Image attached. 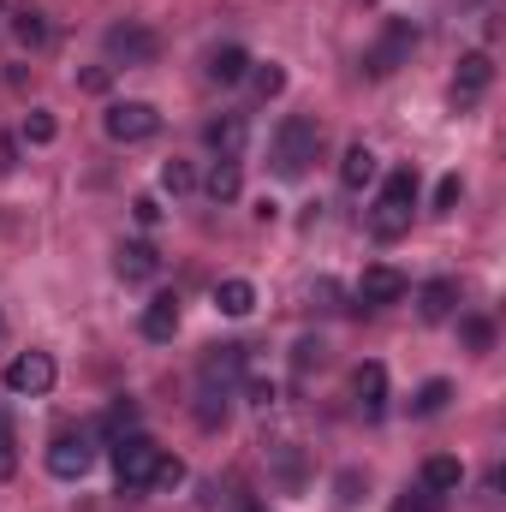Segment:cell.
<instances>
[{
  "label": "cell",
  "mask_w": 506,
  "mask_h": 512,
  "mask_svg": "<svg viewBox=\"0 0 506 512\" xmlns=\"http://www.w3.org/2000/svg\"><path fill=\"white\" fill-rule=\"evenodd\" d=\"M411 209H417V167H393L376 197V209H370V233H376L381 245L405 239L411 233Z\"/></svg>",
  "instance_id": "1"
},
{
  "label": "cell",
  "mask_w": 506,
  "mask_h": 512,
  "mask_svg": "<svg viewBox=\"0 0 506 512\" xmlns=\"http://www.w3.org/2000/svg\"><path fill=\"white\" fill-rule=\"evenodd\" d=\"M316 149H322V126H316L310 114H292L286 126L274 131L268 161H274V173H280V179H304V173H310V161H316Z\"/></svg>",
  "instance_id": "2"
},
{
  "label": "cell",
  "mask_w": 506,
  "mask_h": 512,
  "mask_svg": "<svg viewBox=\"0 0 506 512\" xmlns=\"http://www.w3.org/2000/svg\"><path fill=\"white\" fill-rule=\"evenodd\" d=\"M155 465H161V447L149 441V435H120L114 441V477H120V489H149V477H155Z\"/></svg>",
  "instance_id": "3"
},
{
  "label": "cell",
  "mask_w": 506,
  "mask_h": 512,
  "mask_svg": "<svg viewBox=\"0 0 506 512\" xmlns=\"http://www.w3.org/2000/svg\"><path fill=\"white\" fill-rule=\"evenodd\" d=\"M411 48H417V30H411L405 18H393V24L381 30V42L364 54V72H370V78H393V72L411 60Z\"/></svg>",
  "instance_id": "4"
},
{
  "label": "cell",
  "mask_w": 506,
  "mask_h": 512,
  "mask_svg": "<svg viewBox=\"0 0 506 512\" xmlns=\"http://www.w3.org/2000/svg\"><path fill=\"white\" fill-rule=\"evenodd\" d=\"M102 131H108L114 143H143V137L161 131V114H155V102H114V108L102 114Z\"/></svg>",
  "instance_id": "5"
},
{
  "label": "cell",
  "mask_w": 506,
  "mask_h": 512,
  "mask_svg": "<svg viewBox=\"0 0 506 512\" xmlns=\"http://www.w3.org/2000/svg\"><path fill=\"white\" fill-rule=\"evenodd\" d=\"M102 48H108L114 66H149V60L161 54V42H155L149 24H114V30L102 36Z\"/></svg>",
  "instance_id": "6"
},
{
  "label": "cell",
  "mask_w": 506,
  "mask_h": 512,
  "mask_svg": "<svg viewBox=\"0 0 506 512\" xmlns=\"http://www.w3.org/2000/svg\"><path fill=\"white\" fill-rule=\"evenodd\" d=\"M54 376H60V370H54V358H48V352H18V358L6 364V376H0V382H6V393L42 399V393L54 387Z\"/></svg>",
  "instance_id": "7"
},
{
  "label": "cell",
  "mask_w": 506,
  "mask_h": 512,
  "mask_svg": "<svg viewBox=\"0 0 506 512\" xmlns=\"http://www.w3.org/2000/svg\"><path fill=\"white\" fill-rule=\"evenodd\" d=\"M245 364H251V346H209V358H203V393H227V387L245 376Z\"/></svg>",
  "instance_id": "8"
},
{
  "label": "cell",
  "mask_w": 506,
  "mask_h": 512,
  "mask_svg": "<svg viewBox=\"0 0 506 512\" xmlns=\"http://www.w3.org/2000/svg\"><path fill=\"white\" fill-rule=\"evenodd\" d=\"M90 465H96V447H90V435H54V447H48V471H54L60 483H78Z\"/></svg>",
  "instance_id": "9"
},
{
  "label": "cell",
  "mask_w": 506,
  "mask_h": 512,
  "mask_svg": "<svg viewBox=\"0 0 506 512\" xmlns=\"http://www.w3.org/2000/svg\"><path fill=\"white\" fill-rule=\"evenodd\" d=\"M405 292H411V280H405L399 268H387V262H376V268H364V274H358V304H370V310L399 304Z\"/></svg>",
  "instance_id": "10"
},
{
  "label": "cell",
  "mask_w": 506,
  "mask_h": 512,
  "mask_svg": "<svg viewBox=\"0 0 506 512\" xmlns=\"http://www.w3.org/2000/svg\"><path fill=\"white\" fill-rule=\"evenodd\" d=\"M489 84H495V60H489V54H465V60H459V72H453V102H459V108H471Z\"/></svg>",
  "instance_id": "11"
},
{
  "label": "cell",
  "mask_w": 506,
  "mask_h": 512,
  "mask_svg": "<svg viewBox=\"0 0 506 512\" xmlns=\"http://www.w3.org/2000/svg\"><path fill=\"white\" fill-rule=\"evenodd\" d=\"M209 149L221 155V161H239L245 155V143H251V126H245V114H221V120H209Z\"/></svg>",
  "instance_id": "12"
},
{
  "label": "cell",
  "mask_w": 506,
  "mask_h": 512,
  "mask_svg": "<svg viewBox=\"0 0 506 512\" xmlns=\"http://www.w3.org/2000/svg\"><path fill=\"white\" fill-rule=\"evenodd\" d=\"M352 399H358L364 417H381V411H387V370H381V364H358V376H352Z\"/></svg>",
  "instance_id": "13"
},
{
  "label": "cell",
  "mask_w": 506,
  "mask_h": 512,
  "mask_svg": "<svg viewBox=\"0 0 506 512\" xmlns=\"http://www.w3.org/2000/svg\"><path fill=\"white\" fill-rule=\"evenodd\" d=\"M173 334H179V298H173V292H161V298H149V310H143V340L167 346Z\"/></svg>",
  "instance_id": "14"
},
{
  "label": "cell",
  "mask_w": 506,
  "mask_h": 512,
  "mask_svg": "<svg viewBox=\"0 0 506 512\" xmlns=\"http://www.w3.org/2000/svg\"><path fill=\"white\" fill-rule=\"evenodd\" d=\"M453 304H459V280H429V286L417 292V316H423V322H447Z\"/></svg>",
  "instance_id": "15"
},
{
  "label": "cell",
  "mask_w": 506,
  "mask_h": 512,
  "mask_svg": "<svg viewBox=\"0 0 506 512\" xmlns=\"http://www.w3.org/2000/svg\"><path fill=\"white\" fill-rule=\"evenodd\" d=\"M114 268H120V280H149V274L161 268V256H155V245L131 239V245H120V251H114Z\"/></svg>",
  "instance_id": "16"
},
{
  "label": "cell",
  "mask_w": 506,
  "mask_h": 512,
  "mask_svg": "<svg viewBox=\"0 0 506 512\" xmlns=\"http://www.w3.org/2000/svg\"><path fill=\"white\" fill-rule=\"evenodd\" d=\"M459 483H465V465H459L453 453H435V459L423 465V489H429V495H453Z\"/></svg>",
  "instance_id": "17"
},
{
  "label": "cell",
  "mask_w": 506,
  "mask_h": 512,
  "mask_svg": "<svg viewBox=\"0 0 506 512\" xmlns=\"http://www.w3.org/2000/svg\"><path fill=\"white\" fill-rule=\"evenodd\" d=\"M245 72H251V54H245L239 42H227V48L209 54V78H215V84H239Z\"/></svg>",
  "instance_id": "18"
},
{
  "label": "cell",
  "mask_w": 506,
  "mask_h": 512,
  "mask_svg": "<svg viewBox=\"0 0 506 512\" xmlns=\"http://www.w3.org/2000/svg\"><path fill=\"white\" fill-rule=\"evenodd\" d=\"M215 304H221V316H251V310H256V286L233 274V280H221V286H215Z\"/></svg>",
  "instance_id": "19"
},
{
  "label": "cell",
  "mask_w": 506,
  "mask_h": 512,
  "mask_svg": "<svg viewBox=\"0 0 506 512\" xmlns=\"http://www.w3.org/2000/svg\"><path fill=\"white\" fill-rule=\"evenodd\" d=\"M340 179H346L352 191H364V185L376 179V155H370V143H352V149L340 155Z\"/></svg>",
  "instance_id": "20"
},
{
  "label": "cell",
  "mask_w": 506,
  "mask_h": 512,
  "mask_svg": "<svg viewBox=\"0 0 506 512\" xmlns=\"http://www.w3.org/2000/svg\"><path fill=\"white\" fill-rule=\"evenodd\" d=\"M12 36H18V48H42L48 42V18L36 6H18L12 12Z\"/></svg>",
  "instance_id": "21"
},
{
  "label": "cell",
  "mask_w": 506,
  "mask_h": 512,
  "mask_svg": "<svg viewBox=\"0 0 506 512\" xmlns=\"http://www.w3.org/2000/svg\"><path fill=\"white\" fill-rule=\"evenodd\" d=\"M447 399H453V382H423L417 387V399H411V417H435V411H447Z\"/></svg>",
  "instance_id": "22"
},
{
  "label": "cell",
  "mask_w": 506,
  "mask_h": 512,
  "mask_svg": "<svg viewBox=\"0 0 506 512\" xmlns=\"http://www.w3.org/2000/svg\"><path fill=\"white\" fill-rule=\"evenodd\" d=\"M239 185H245V179H239V161H215V173H209V197H215V203H233Z\"/></svg>",
  "instance_id": "23"
},
{
  "label": "cell",
  "mask_w": 506,
  "mask_h": 512,
  "mask_svg": "<svg viewBox=\"0 0 506 512\" xmlns=\"http://www.w3.org/2000/svg\"><path fill=\"white\" fill-rule=\"evenodd\" d=\"M245 78H251V84H256V96H262V102H274V96L286 90V72H280L274 60H268V66H251Z\"/></svg>",
  "instance_id": "24"
},
{
  "label": "cell",
  "mask_w": 506,
  "mask_h": 512,
  "mask_svg": "<svg viewBox=\"0 0 506 512\" xmlns=\"http://www.w3.org/2000/svg\"><path fill=\"white\" fill-rule=\"evenodd\" d=\"M161 191H173V197L197 191V173H191V161H167V167H161Z\"/></svg>",
  "instance_id": "25"
},
{
  "label": "cell",
  "mask_w": 506,
  "mask_h": 512,
  "mask_svg": "<svg viewBox=\"0 0 506 512\" xmlns=\"http://www.w3.org/2000/svg\"><path fill=\"white\" fill-rule=\"evenodd\" d=\"M54 114H48V108H30V120H24V143H36V149H42V143H54Z\"/></svg>",
  "instance_id": "26"
},
{
  "label": "cell",
  "mask_w": 506,
  "mask_h": 512,
  "mask_svg": "<svg viewBox=\"0 0 506 512\" xmlns=\"http://www.w3.org/2000/svg\"><path fill=\"white\" fill-rule=\"evenodd\" d=\"M459 197H465V179H459V173H447V179L435 185V215H453V209H459Z\"/></svg>",
  "instance_id": "27"
},
{
  "label": "cell",
  "mask_w": 506,
  "mask_h": 512,
  "mask_svg": "<svg viewBox=\"0 0 506 512\" xmlns=\"http://www.w3.org/2000/svg\"><path fill=\"white\" fill-rule=\"evenodd\" d=\"M459 334H465V346H471V352H489V346H495V328H489L483 316H465V322H459Z\"/></svg>",
  "instance_id": "28"
},
{
  "label": "cell",
  "mask_w": 506,
  "mask_h": 512,
  "mask_svg": "<svg viewBox=\"0 0 506 512\" xmlns=\"http://www.w3.org/2000/svg\"><path fill=\"white\" fill-rule=\"evenodd\" d=\"M316 364H322V340H310V334H304V340L292 346V370H298V376H310Z\"/></svg>",
  "instance_id": "29"
},
{
  "label": "cell",
  "mask_w": 506,
  "mask_h": 512,
  "mask_svg": "<svg viewBox=\"0 0 506 512\" xmlns=\"http://www.w3.org/2000/svg\"><path fill=\"white\" fill-rule=\"evenodd\" d=\"M387 512H441V495H429V489H411V495H399Z\"/></svg>",
  "instance_id": "30"
},
{
  "label": "cell",
  "mask_w": 506,
  "mask_h": 512,
  "mask_svg": "<svg viewBox=\"0 0 506 512\" xmlns=\"http://www.w3.org/2000/svg\"><path fill=\"white\" fill-rule=\"evenodd\" d=\"M179 483H185V465L179 459H161L155 477H149V489H179Z\"/></svg>",
  "instance_id": "31"
},
{
  "label": "cell",
  "mask_w": 506,
  "mask_h": 512,
  "mask_svg": "<svg viewBox=\"0 0 506 512\" xmlns=\"http://www.w3.org/2000/svg\"><path fill=\"white\" fill-rule=\"evenodd\" d=\"M102 423H108L114 435H131V429H137V405H131V399H120V405H114V411H108Z\"/></svg>",
  "instance_id": "32"
},
{
  "label": "cell",
  "mask_w": 506,
  "mask_h": 512,
  "mask_svg": "<svg viewBox=\"0 0 506 512\" xmlns=\"http://www.w3.org/2000/svg\"><path fill=\"white\" fill-rule=\"evenodd\" d=\"M108 84H114V72H108V66H90V72H78V90H90V96H102Z\"/></svg>",
  "instance_id": "33"
},
{
  "label": "cell",
  "mask_w": 506,
  "mask_h": 512,
  "mask_svg": "<svg viewBox=\"0 0 506 512\" xmlns=\"http://www.w3.org/2000/svg\"><path fill=\"white\" fill-rule=\"evenodd\" d=\"M12 471H18V453H12V429L0 423V483H6Z\"/></svg>",
  "instance_id": "34"
},
{
  "label": "cell",
  "mask_w": 506,
  "mask_h": 512,
  "mask_svg": "<svg viewBox=\"0 0 506 512\" xmlns=\"http://www.w3.org/2000/svg\"><path fill=\"white\" fill-rule=\"evenodd\" d=\"M131 215H137V227H155V221H161V203H155V197H137Z\"/></svg>",
  "instance_id": "35"
},
{
  "label": "cell",
  "mask_w": 506,
  "mask_h": 512,
  "mask_svg": "<svg viewBox=\"0 0 506 512\" xmlns=\"http://www.w3.org/2000/svg\"><path fill=\"white\" fill-rule=\"evenodd\" d=\"M0 12H6V0H0Z\"/></svg>",
  "instance_id": "36"
},
{
  "label": "cell",
  "mask_w": 506,
  "mask_h": 512,
  "mask_svg": "<svg viewBox=\"0 0 506 512\" xmlns=\"http://www.w3.org/2000/svg\"><path fill=\"white\" fill-rule=\"evenodd\" d=\"M245 512H251V507H245Z\"/></svg>",
  "instance_id": "37"
}]
</instances>
